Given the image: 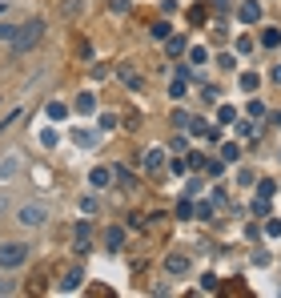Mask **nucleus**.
Wrapping results in <instances>:
<instances>
[{"label": "nucleus", "instance_id": "nucleus-4", "mask_svg": "<svg viewBox=\"0 0 281 298\" xmlns=\"http://www.w3.org/2000/svg\"><path fill=\"white\" fill-rule=\"evenodd\" d=\"M112 178H116V170H109V165H97V170L89 174V185H97V189H109Z\"/></svg>", "mask_w": 281, "mask_h": 298}, {"label": "nucleus", "instance_id": "nucleus-25", "mask_svg": "<svg viewBox=\"0 0 281 298\" xmlns=\"http://www.w3.org/2000/svg\"><path fill=\"white\" fill-rule=\"evenodd\" d=\"M237 157H241V149H237V145H225V149H221V161H237Z\"/></svg>", "mask_w": 281, "mask_h": 298}, {"label": "nucleus", "instance_id": "nucleus-9", "mask_svg": "<svg viewBox=\"0 0 281 298\" xmlns=\"http://www.w3.org/2000/svg\"><path fill=\"white\" fill-rule=\"evenodd\" d=\"M165 270H169V274H185V270H189V258H185V254H169Z\"/></svg>", "mask_w": 281, "mask_h": 298}, {"label": "nucleus", "instance_id": "nucleus-14", "mask_svg": "<svg viewBox=\"0 0 281 298\" xmlns=\"http://www.w3.org/2000/svg\"><path fill=\"white\" fill-rule=\"evenodd\" d=\"M165 53H169V57H181V53H185V37H169V41H165Z\"/></svg>", "mask_w": 281, "mask_h": 298}, {"label": "nucleus", "instance_id": "nucleus-13", "mask_svg": "<svg viewBox=\"0 0 281 298\" xmlns=\"http://www.w3.org/2000/svg\"><path fill=\"white\" fill-rule=\"evenodd\" d=\"M93 109H97V97L93 93H81L76 97V113H93Z\"/></svg>", "mask_w": 281, "mask_h": 298}, {"label": "nucleus", "instance_id": "nucleus-2", "mask_svg": "<svg viewBox=\"0 0 281 298\" xmlns=\"http://www.w3.org/2000/svg\"><path fill=\"white\" fill-rule=\"evenodd\" d=\"M28 262V246L24 242H4L0 246V270H16Z\"/></svg>", "mask_w": 281, "mask_h": 298}, {"label": "nucleus", "instance_id": "nucleus-23", "mask_svg": "<svg viewBox=\"0 0 281 298\" xmlns=\"http://www.w3.org/2000/svg\"><path fill=\"white\" fill-rule=\"evenodd\" d=\"M153 37H157V41H169V37H173V32H169V24H165V20H157V24H153Z\"/></svg>", "mask_w": 281, "mask_h": 298}, {"label": "nucleus", "instance_id": "nucleus-33", "mask_svg": "<svg viewBox=\"0 0 281 298\" xmlns=\"http://www.w3.org/2000/svg\"><path fill=\"white\" fill-rule=\"evenodd\" d=\"M273 81H277V85H281V64H277V69H273Z\"/></svg>", "mask_w": 281, "mask_h": 298}, {"label": "nucleus", "instance_id": "nucleus-26", "mask_svg": "<svg viewBox=\"0 0 281 298\" xmlns=\"http://www.w3.org/2000/svg\"><path fill=\"white\" fill-rule=\"evenodd\" d=\"M249 117H265V105L261 101H249Z\"/></svg>", "mask_w": 281, "mask_h": 298}, {"label": "nucleus", "instance_id": "nucleus-15", "mask_svg": "<svg viewBox=\"0 0 281 298\" xmlns=\"http://www.w3.org/2000/svg\"><path fill=\"white\" fill-rule=\"evenodd\" d=\"M45 113H49V121H64V117H68V105H60V101H53V105H49Z\"/></svg>", "mask_w": 281, "mask_h": 298}, {"label": "nucleus", "instance_id": "nucleus-16", "mask_svg": "<svg viewBox=\"0 0 281 298\" xmlns=\"http://www.w3.org/2000/svg\"><path fill=\"white\" fill-rule=\"evenodd\" d=\"M16 170H20V161H16V157H4V161H0V181H4V178H12Z\"/></svg>", "mask_w": 281, "mask_h": 298}, {"label": "nucleus", "instance_id": "nucleus-28", "mask_svg": "<svg viewBox=\"0 0 281 298\" xmlns=\"http://www.w3.org/2000/svg\"><path fill=\"white\" fill-rule=\"evenodd\" d=\"M41 145H49V149L56 145V133H53V129H45V133H41Z\"/></svg>", "mask_w": 281, "mask_h": 298}, {"label": "nucleus", "instance_id": "nucleus-31", "mask_svg": "<svg viewBox=\"0 0 281 298\" xmlns=\"http://www.w3.org/2000/svg\"><path fill=\"white\" fill-rule=\"evenodd\" d=\"M0 294H12V282H4V278H0Z\"/></svg>", "mask_w": 281, "mask_h": 298}, {"label": "nucleus", "instance_id": "nucleus-7", "mask_svg": "<svg viewBox=\"0 0 281 298\" xmlns=\"http://www.w3.org/2000/svg\"><path fill=\"white\" fill-rule=\"evenodd\" d=\"M141 165H145V170H149V174H157V170H161V165H165V149H149V153H145V161H141Z\"/></svg>", "mask_w": 281, "mask_h": 298}, {"label": "nucleus", "instance_id": "nucleus-8", "mask_svg": "<svg viewBox=\"0 0 281 298\" xmlns=\"http://www.w3.org/2000/svg\"><path fill=\"white\" fill-rule=\"evenodd\" d=\"M81 282H85V274H81V270H68V274L60 278V290L72 294V290H81Z\"/></svg>", "mask_w": 281, "mask_h": 298}, {"label": "nucleus", "instance_id": "nucleus-21", "mask_svg": "<svg viewBox=\"0 0 281 298\" xmlns=\"http://www.w3.org/2000/svg\"><path fill=\"white\" fill-rule=\"evenodd\" d=\"M16 28H20V24H4V20H0V41H4V45H8V41H12V37H16Z\"/></svg>", "mask_w": 281, "mask_h": 298}, {"label": "nucleus", "instance_id": "nucleus-5", "mask_svg": "<svg viewBox=\"0 0 281 298\" xmlns=\"http://www.w3.org/2000/svg\"><path fill=\"white\" fill-rule=\"evenodd\" d=\"M237 16H241L245 24H257V20H261V4H257V0H245V4L237 8Z\"/></svg>", "mask_w": 281, "mask_h": 298}, {"label": "nucleus", "instance_id": "nucleus-11", "mask_svg": "<svg viewBox=\"0 0 281 298\" xmlns=\"http://www.w3.org/2000/svg\"><path fill=\"white\" fill-rule=\"evenodd\" d=\"M121 242H125V230H121V226H109V230H105V246H109V250H121Z\"/></svg>", "mask_w": 281, "mask_h": 298}, {"label": "nucleus", "instance_id": "nucleus-20", "mask_svg": "<svg viewBox=\"0 0 281 298\" xmlns=\"http://www.w3.org/2000/svg\"><path fill=\"white\" fill-rule=\"evenodd\" d=\"M173 125H177V129H189V125H193V117H189L185 109H177V113H173Z\"/></svg>", "mask_w": 281, "mask_h": 298}, {"label": "nucleus", "instance_id": "nucleus-34", "mask_svg": "<svg viewBox=\"0 0 281 298\" xmlns=\"http://www.w3.org/2000/svg\"><path fill=\"white\" fill-rule=\"evenodd\" d=\"M273 125H277V129H281V113H277V117H273Z\"/></svg>", "mask_w": 281, "mask_h": 298}, {"label": "nucleus", "instance_id": "nucleus-24", "mask_svg": "<svg viewBox=\"0 0 281 298\" xmlns=\"http://www.w3.org/2000/svg\"><path fill=\"white\" fill-rule=\"evenodd\" d=\"M257 189H261V197H273L277 193V181H257Z\"/></svg>", "mask_w": 281, "mask_h": 298}, {"label": "nucleus", "instance_id": "nucleus-29", "mask_svg": "<svg viewBox=\"0 0 281 298\" xmlns=\"http://www.w3.org/2000/svg\"><path fill=\"white\" fill-rule=\"evenodd\" d=\"M72 250H76V254H81V258H85V254H89V250H93V246H89V238H76V246H72Z\"/></svg>", "mask_w": 281, "mask_h": 298}, {"label": "nucleus", "instance_id": "nucleus-35", "mask_svg": "<svg viewBox=\"0 0 281 298\" xmlns=\"http://www.w3.org/2000/svg\"><path fill=\"white\" fill-rule=\"evenodd\" d=\"M0 16H4V4H0Z\"/></svg>", "mask_w": 281, "mask_h": 298}, {"label": "nucleus", "instance_id": "nucleus-6", "mask_svg": "<svg viewBox=\"0 0 281 298\" xmlns=\"http://www.w3.org/2000/svg\"><path fill=\"white\" fill-rule=\"evenodd\" d=\"M121 81H125V85H129L133 93H141V89H145V77H141V73H137L133 64H125V69H121Z\"/></svg>", "mask_w": 281, "mask_h": 298}, {"label": "nucleus", "instance_id": "nucleus-19", "mask_svg": "<svg viewBox=\"0 0 281 298\" xmlns=\"http://www.w3.org/2000/svg\"><path fill=\"white\" fill-rule=\"evenodd\" d=\"M257 85H261V77H257V73H241V89H245V93H253Z\"/></svg>", "mask_w": 281, "mask_h": 298}, {"label": "nucleus", "instance_id": "nucleus-27", "mask_svg": "<svg viewBox=\"0 0 281 298\" xmlns=\"http://www.w3.org/2000/svg\"><path fill=\"white\" fill-rule=\"evenodd\" d=\"M205 174H213V178H217V174H221V161H217V157H209V161H205Z\"/></svg>", "mask_w": 281, "mask_h": 298}, {"label": "nucleus", "instance_id": "nucleus-18", "mask_svg": "<svg viewBox=\"0 0 281 298\" xmlns=\"http://www.w3.org/2000/svg\"><path fill=\"white\" fill-rule=\"evenodd\" d=\"M261 45H265V49H277V45H281V32H277V28H265V32H261Z\"/></svg>", "mask_w": 281, "mask_h": 298}, {"label": "nucleus", "instance_id": "nucleus-22", "mask_svg": "<svg viewBox=\"0 0 281 298\" xmlns=\"http://www.w3.org/2000/svg\"><path fill=\"white\" fill-rule=\"evenodd\" d=\"M97 125H101V133H112V129H116V117H112V113H101Z\"/></svg>", "mask_w": 281, "mask_h": 298}, {"label": "nucleus", "instance_id": "nucleus-32", "mask_svg": "<svg viewBox=\"0 0 281 298\" xmlns=\"http://www.w3.org/2000/svg\"><path fill=\"white\" fill-rule=\"evenodd\" d=\"M8 206H12V202H8V197H4V193H0V214H4V210H8Z\"/></svg>", "mask_w": 281, "mask_h": 298}, {"label": "nucleus", "instance_id": "nucleus-30", "mask_svg": "<svg viewBox=\"0 0 281 298\" xmlns=\"http://www.w3.org/2000/svg\"><path fill=\"white\" fill-rule=\"evenodd\" d=\"M265 234H269V238H281V222H269V226H265Z\"/></svg>", "mask_w": 281, "mask_h": 298}, {"label": "nucleus", "instance_id": "nucleus-3", "mask_svg": "<svg viewBox=\"0 0 281 298\" xmlns=\"http://www.w3.org/2000/svg\"><path fill=\"white\" fill-rule=\"evenodd\" d=\"M16 222H20V226H28V230H36V226H45V222H49V210H45L41 202H28V206H20V210H16Z\"/></svg>", "mask_w": 281, "mask_h": 298}, {"label": "nucleus", "instance_id": "nucleus-17", "mask_svg": "<svg viewBox=\"0 0 281 298\" xmlns=\"http://www.w3.org/2000/svg\"><path fill=\"white\" fill-rule=\"evenodd\" d=\"M217 121H221V125H233V121H237V109H233V105H217Z\"/></svg>", "mask_w": 281, "mask_h": 298}, {"label": "nucleus", "instance_id": "nucleus-1", "mask_svg": "<svg viewBox=\"0 0 281 298\" xmlns=\"http://www.w3.org/2000/svg\"><path fill=\"white\" fill-rule=\"evenodd\" d=\"M41 37H45V20H24L20 28H16V37L8 41V49L20 57V53H28V49H36L41 45Z\"/></svg>", "mask_w": 281, "mask_h": 298}, {"label": "nucleus", "instance_id": "nucleus-12", "mask_svg": "<svg viewBox=\"0 0 281 298\" xmlns=\"http://www.w3.org/2000/svg\"><path fill=\"white\" fill-rule=\"evenodd\" d=\"M185 93H189V89H185V77H173V81H169V97H173V101H181Z\"/></svg>", "mask_w": 281, "mask_h": 298}, {"label": "nucleus", "instance_id": "nucleus-10", "mask_svg": "<svg viewBox=\"0 0 281 298\" xmlns=\"http://www.w3.org/2000/svg\"><path fill=\"white\" fill-rule=\"evenodd\" d=\"M72 141H76L81 149H93V145H97V133H93V129H72Z\"/></svg>", "mask_w": 281, "mask_h": 298}]
</instances>
